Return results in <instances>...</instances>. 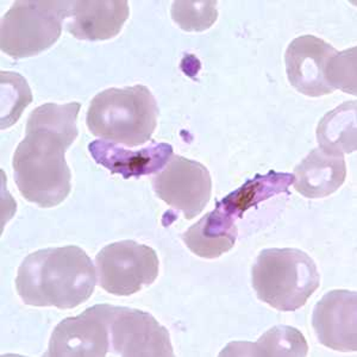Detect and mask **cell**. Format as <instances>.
<instances>
[{
    "instance_id": "obj_8",
    "label": "cell",
    "mask_w": 357,
    "mask_h": 357,
    "mask_svg": "<svg viewBox=\"0 0 357 357\" xmlns=\"http://www.w3.org/2000/svg\"><path fill=\"white\" fill-rule=\"evenodd\" d=\"M153 187L160 199L183 212L186 220L200 215L212 195L210 172L202 163L174 155L153 178Z\"/></svg>"
},
{
    "instance_id": "obj_1",
    "label": "cell",
    "mask_w": 357,
    "mask_h": 357,
    "mask_svg": "<svg viewBox=\"0 0 357 357\" xmlns=\"http://www.w3.org/2000/svg\"><path fill=\"white\" fill-rule=\"evenodd\" d=\"M80 102L45 104L29 116L25 138L13 155L15 183L25 199L43 208L65 202L72 173L65 154L77 139Z\"/></svg>"
},
{
    "instance_id": "obj_5",
    "label": "cell",
    "mask_w": 357,
    "mask_h": 357,
    "mask_svg": "<svg viewBox=\"0 0 357 357\" xmlns=\"http://www.w3.org/2000/svg\"><path fill=\"white\" fill-rule=\"evenodd\" d=\"M68 0H17L1 18L0 48L13 59L36 56L60 38Z\"/></svg>"
},
{
    "instance_id": "obj_18",
    "label": "cell",
    "mask_w": 357,
    "mask_h": 357,
    "mask_svg": "<svg viewBox=\"0 0 357 357\" xmlns=\"http://www.w3.org/2000/svg\"><path fill=\"white\" fill-rule=\"evenodd\" d=\"M356 102H345L321 118L317 128L319 148L331 154L356 151Z\"/></svg>"
},
{
    "instance_id": "obj_3",
    "label": "cell",
    "mask_w": 357,
    "mask_h": 357,
    "mask_svg": "<svg viewBox=\"0 0 357 357\" xmlns=\"http://www.w3.org/2000/svg\"><path fill=\"white\" fill-rule=\"evenodd\" d=\"M158 117L151 89L136 85L98 93L89 104L86 123L94 136L132 148L151 141Z\"/></svg>"
},
{
    "instance_id": "obj_2",
    "label": "cell",
    "mask_w": 357,
    "mask_h": 357,
    "mask_svg": "<svg viewBox=\"0 0 357 357\" xmlns=\"http://www.w3.org/2000/svg\"><path fill=\"white\" fill-rule=\"evenodd\" d=\"M93 262L82 248L41 249L18 268L16 289L30 306L72 310L89 301L97 284Z\"/></svg>"
},
{
    "instance_id": "obj_12",
    "label": "cell",
    "mask_w": 357,
    "mask_h": 357,
    "mask_svg": "<svg viewBox=\"0 0 357 357\" xmlns=\"http://www.w3.org/2000/svg\"><path fill=\"white\" fill-rule=\"evenodd\" d=\"M130 15L126 0L70 1L66 29L77 40L105 41L117 36Z\"/></svg>"
},
{
    "instance_id": "obj_14",
    "label": "cell",
    "mask_w": 357,
    "mask_h": 357,
    "mask_svg": "<svg viewBox=\"0 0 357 357\" xmlns=\"http://www.w3.org/2000/svg\"><path fill=\"white\" fill-rule=\"evenodd\" d=\"M345 178L344 156L318 148L296 167L293 183L296 192L305 198L321 199L335 193L344 183Z\"/></svg>"
},
{
    "instance_id": "obj_6",
    "label": "cell",
    "mask_w": 357,
    "mask_h": 357,
    "mask_svg": "<svg viewBox=\"0 0 357 357\" xmlns=\"http://www.w3.org/2000/svg\"><path fill=\"white\" fill-rule=\"evenodd\" d=\"M99 286L110 294L129 296L158 279V254L135 241L109 244L96 257Z\"/></svg>"
},
{
    "instance_id": "obj_4",
    "label": "cell",
    "mask_w": 357,
    "mask_h": 357,
    "mask_svg": "<svg viewBox=\"0 0 357 357\" xmlns=\"http://www.w3.org/2000/svg\"><path fill=\"white\" fill-rule=\"evenodd\" d=\"M256 296L273 309L292 312L303 307L321 284L316 262L293 248L266 249L252 266Z\"/></svg>"
},
{
    "instance_id": "obj_11",
    "label": "cell",
    "mask_w": 357,
    "mask_h": 357,
    "mask_svg": "<svg viewBox=\"0 0 357 357\" xmlns=\"http://www.w3.org/2000/svg\"><path fill=\"white\" fill-rule=\"evenodd\" d=\"M336 53L333 45L312 35L293 40L284 54L291 85L307 97H321L335 92L326 82V68Z\"/></svg>"
},
{
    "instance_id": "obj_17",
    "label": "cell",
    "mask_w": 357,
    "mask_h": 357,
    "mask_svg": "<svg viewBox=\"0 0 357 357\" xmlns=\"http://www.w3.org/2000/svg\"><path fill=\"white\" fill-rule=\"evenodd\" d=\"M294 181V175L287 173L269 172L267 175H256L252 180H248L243 186L218 202L215 206H220L225 213L236 218H242L244 212L250 207L269 199L280 193L289 195V187Z\"/></svg>"
},
{
    "instance_id": "obj_20",
    "label": "cell",
    "mask_w": 357,
    "mask_h": 357,
    "mask_svg": "<svg viewBox=\"0 0 357 357\" xmlns=\"http://www.w3.org/2000/svg\"><path fill=\"white\" fill-rule=\"evenodd\" d=\"M326 82L336 91L356 96V48L348 49L342 53L337 52L330 60L326 68Z\"/></svg>"
},
{
    "instance_id": "obj_10",
    "label": "cell",
    "mask_w": 357,
    "mask_h": 357,
    "mask_svg": "<svg viewBox=\"0 0 357 357\" xmlns=\"http://www.w3.org/2000/svg\"><path fill=\"white\" fill-rule=\"evenodd\" d=\"M312 326L321 344L342 353L357 350V294L335 289L316 305Z\"/></svg>"
},
{
    "instance_id": "obj_7",
    "label": "cell",
    "mask_w": 357,
    "mask_h": 357,
    "mask_svg": "<svg viewBox=\"0 0 357 357\" xmlns=\"http://www.w3.org/2000/svg\"><path fill=\"white\" fill-rule=\"evenodd\" d=\"M114 306L96 305L69 317L54 329L47 357H105L111 349L110 319Z\"/></svg>"
},
{
    "instance_id": "obj_13",
    "label": "cell",
    "mask_w": 357,
    "mask_h": 357,
    "mask_svg": "<svg viewBox=\"0 0 357 357\" xmlns=\"http://www.w3.org/2000/svg\"><path fill=\"white\" fill-rule=\"evenodd\" d=\"M89 151L96 162L112 174H122L126 180L156 173L163 169L173 156V146L158 142H151L141 151H128L118 143L99 139L89 144Z\"/></svg>"
},
{
    "instance_id": "obj_9",
    "label": "cell",
    "mask_w": 357,
    "mask_h": 357,
    "mask_svg": "<svg viewBox=\"0 0 357 357\" xmlns=\"http://www.w3.org/2000/svg\"><path fill=\"white\" fill-rule=\"evenodd\" d=\"M111 348L123 357H173L168 330L144 311L114 306L110 319Z\"/></svg>"
},
{
    "instance_id": "obj_19",
    "label": "cell",
    "mask_w": 357,
    "mask_h": 357,
    "mask_svg": "<svg viewBox=\"0 0 357 357\" xmlns=\"http://www.w3.org/2000/svg\"><path fill=\"white\" fill-rule=\"evenodd\" d=\"M171 15L173 21L185 31H204L211 28L218 18L217 1H174Z\"/></svg>"
},
{
    "instance_id": "obj_15",
    "label": "cell",
    "mask_w": 357,
    "mask_h": 357,
    "mask_svg": "<svg viewBox=\"0 0 357 357\" xmlns=\"http://www.w3.org/2000/svg\"><path fill=\"white\" fill-rule=\"evenodd\" d=\"M235 220L215 206L213 211L183 232L186 247L199 257L217 259L231 250L237 238Z\"/></svg>"
},
{
    "instance_id": "obj_16",
    "label": "cell",
    "mask_w": 357,
    "mask_h": 357,
    "mask_svg": "<svg viewBox=\"0 0 357 357\" xmlns=\"http://www.w3.org/2000/svg\"><path fill=\"white\" fill-rule=\"evenodd\" d=\"M307 353L309 345L299 330L278 325L255 343L232 342L224 348L220 356L305 357Z\"/></svg>"
}]
</instances>
